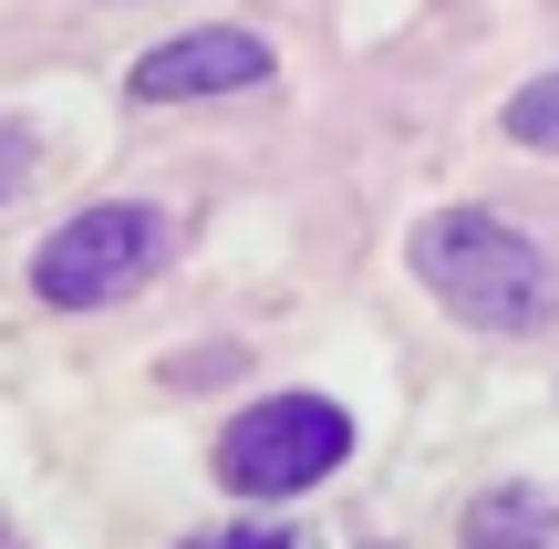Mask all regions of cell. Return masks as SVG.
<instances>
[{
  "label": "cell",
  "mask_w": 559,
  "mask_h": 549,
  "mask_svg": "<svg viewBox=\"0 0 559 549\" xmlns=\"http://www.w3.org/2000/svg\"><path fill=\"white\" fill-rule=\"evenodd\" d=\"M415 281L477 332H539L559 311L549 249L528 239V228L487 218V207H436V218L415 228Z\"/></svg>",
  "instance_id": "1"
},
{
  "label": "cell",
  "mask_w": 559,
  "mask_h": 549,
  "mask_svg": "<svg viewBox=\"0 0 559 549\" xmlns=\"http://www.w3.org/2000/svg\"><path fill=\"white\" fill-rule=\"evenodd\" d=\"M508 145H528V156H559V73H539V83H519L508 94Z\"/></svg>",
  "instance_id": "6"
},
{
  "label": "cell",
  "mask_w": 559,
  "mask_h": 549,
  "mask_svg": "<svg viewBox=\"0 0 559 549\" xmlns=\"http://www.w3.org/2000/svg\"><path fill=\"white\" fill-rule=\"evenodd\" d=\"M249 83H270V41L239 32V21H207V32L156 41V52L124 73V94L135 104H198V94H249Z\"/></svg>",
  "instance_id": "4"
},
{
  "label": "cell",
  "mask_w": 559,
  "mask_h": 549,
  "mask_svg": "<svg viewBox=\"0 0 559 549\" xmlns=\"http://www.w3.org/2000/svg\"><path fill=\"white\" fill-rule=\"evenodd\" d=\"M466 549H559V509L539 488H498L466 509Z\"/></svg>",
  "instance_id": "5"
},
{
  "label": "cell",
  "mask_w": 559,
  "mask_h": 549,
  "mask_svg": "<svg viewBox=\"0 0 559 549\" xmlns=\"http://www.w3.org/2000/svg\"><path fill=\"white\" fill-rule=\"evenodd\" d=\"M21 177H32V135H21V124H0V198H11Z\"/></svg>",
  "instance_id": "7"
},
{
  "label": "cell",
  "mask_w": 559,
  "mask_h": 549,
  "mask_svg": "<svg viewBox=\"0 0 559 549\" xmlns=\"http://www.w3.org/2000/svg\"><path fill=\"white\" fill-rule=\"evenodd\" d=\"M187 549H290V529H207V539H187Z\"/></svg>",
  "instance_id": "8"
},
{
  "label": "cell",
  "mask_w": 559,
  "mask_h": 549,
  "mask_svg": "<svg viewBox=\"0 0 559 549\" xmlns=\"http://www.w3.org/2000/svg\"><path fill=\"white\" fill-rule=\"evenodd\" d=\"M166 249V218L145 198H104V207H73L52 239L32 249V290L52 311H94V301H124V290L156 270Z\"/></svg>",
  "instance_id": "2"
},
{
  "label": "cell",
  "mask_w": 559,
  "mask_h": 549,
  "mask_svg": "<svg viewBox=\"0 0 559 549\" xmlns=\"http://www.w3.org/2000/svg\"><path fill=\"white\" fill-rule=\"evenodd\" d=\"M342 456H353V415L321 405V394H270V405H249L239 426L218 435V477L239 498H300V488H321Z\"/></svg>",
  "instance_id": "3"
}]
</instances>
